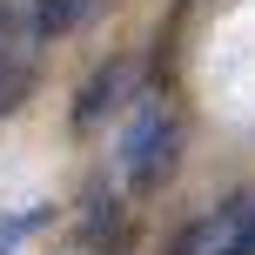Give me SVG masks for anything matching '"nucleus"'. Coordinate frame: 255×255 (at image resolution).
Masks as SVG:
<instances>
[{
    "label": "nucleus",
    "mask_w": 255,
    "mask_h": 255,
    "mask_svg": "<svg viewBox=\"0 0 255 255\" xmlns=\"http://www.w3.org/2000/svg\"><path fill=\"white\" fill-rule=\"evenodd\" d=\"M115 154L128 168V195H154L168 175H175V121H168V108L161 101H141Z\"/></svg>",
    "instance_id": "obj_1"
},
{
    "label": "nucleus",
    "mask_w": 255,
    "mask_h": 255,
    "mask_svg": "<svg viewBox=\"0 0 255 255\" xmlns=\"http://www.w3.org/2000/svg\"><path fill=\"white\" fill-rule=\"evenodd\" d=\"M121 81H128V61H108V67H94V74L81 81V101H74V134H88V128H94L108 108L121 101Z\"/></svg>",
    "instance_id": "obj_2"
},
{
    "label": "nucleus",
    "mask_w": 255,
    "mask_h": 255,
    "mask_svg": "<svg viewBox=\"0 0 255 255\" xmlns=\"http://www.w3.org/2000/svg\"><path fill=\"white\" fill-rule=\"evenodd\" d=\"M94 13V0H40L34 7V40H67Z\"/></svg>",
    "instance_id": "obj_3"
},
{
    "label": "nucleus",
    "mask_w": 255,
    "mask_h": 255,
    "mask_svg": "<svg viewBox=\"0 0 255 255\" xmlns=\"http://www.w3.org/2000/svg\"><path fill=\"white\" fill-rule=\"evenodd\" d=\"M27 94H34V67H7L0 61V115H13Z\"/></svg>",
    "instance_id": "obj_4"
},
{
    "label": "nucleus",
    "mask_w": 255,
    "mask_h": 255,
    "mask_svg": "<svg viewBox=\"0 0 255 255\" xmlns=\"http://www.w3.org/2000/svg\"><path fill=\"white\" fill-rule=\"evenodd\" d=\"M34 222H40V215H13V222H7V229H0V255H13V242H20V235H27V229H34Z\"/></svg>",
    "instance_id": "obj_5"
},
{
    "label": "nucleus",
    "mask_w": 255,
    "mask_h": 255,
    "mask_svg": "<svg viewBox=\"0 0 255 255\" xmlns=\"http://www.w3.org/2000/svg\"><path fill=\"white\" fill-rule=\"evenodd\" d=\"M222 255H255V222H249V229H242V235H235V242H229V249H222Z\"/></svg>",
    "instance_id": "obj_6"
}]
</instances>
